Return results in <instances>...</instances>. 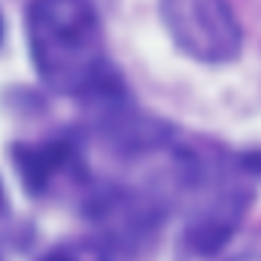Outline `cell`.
<instances>
[{
    "label": "cell",
    "instance_id": "cell-1",
    "mask_svg": "<svg viewBox=\"0 0 261 261\" xmlns=\"http://www.w3.org/2000/svg\"><path fill=\"white\" fill-rule=\"evenodd\" d=\"M31 55L43 82L70 97L110 88L100 21L88 0H34L28 12Z\"/></svg>",
    "mask_w": 261,
    "mask_h": 261
},
{
    "label": "cell",
    "instance_id": "cell-2",
    "mask_svg": "<svg viewBox=\"0 0 261 261\" xmlns=\"http://www.w3.org/2000/svg\"><path fill=\"white\" fill-rule=\"evenodd\" d=\"M161 15L197 61H228L240 49V24L228 0H161Z\"/></svg>",
    "mask_w": 261,
    "mask_h": 261
},
{
    "label": "cell",
    "instance_id": "cell-3",
    "mask_svg": "<svg viewBox=\"0 0 261 261\" xmlns=\"http://www.w3.org/2000/svg\"><path fill=\"white\" fill-rule=\"evenodd\" d=\"M43 261H76V258H73V255H67V252H49Z\"/></svg>",
    "mask_w": 261,
    "mask_h": 261
},
{
    "label": "cell",
    "instance_id": "cell-4",
    "mask_svg": "<svg viewBox=\"0 0 261 261\" xmlns=\"http://www.w3.org/2000/svg\"><path fill=\"white\" fill-rule=\"evenodd\" d=\"M0 37H3V21H0Z\"/></svg>",
    "mask_w": 261,
    "mask_h": 261
},
{
    "label": "cell",
    "instance_id": "cell-5",
    "mask_svg": "<svg viewBox=\"0 0 261 261\" xmlns=\"http://www.w3.org/2000/svg\"><path fill=\"white\" fill-rule=\"evenodd\" d=\"M0 197H3V195H0Z\"/></svg>",
    "mask_w": 261,
    "mask_h": 261
}]
</instances>
